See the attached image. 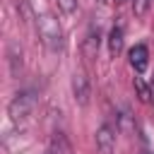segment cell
<instances>
[{
    "mask_svg": "<svg viewBox=\"0 0 154 154\" xmlns=\"http://www.w3.org/2000/svg\"><path fill=\"white\" fill-rule=\"evenodd\" d=\"M132 84H135V91H137L140 101H142V103H149V101H152V89L142 82V77H135V82H132Z\"/></svg>",
    "mask_w": 154,
    "mask_h": 154,
    "instance_id": "8",
    "label": "cell"
},
{
    "mask_svg": "<svg viewBox=\"0 0 154 154\" xmlns=\"http://www.w3.org/2000/svg\"><path fill=\"white\" fill-rule=\"evenodd\" d=\"M58 10L65 17H72V14L79 12V5H77V0H58Z\"/></svg>",
    "mask_w": 154,
    "mask_h": 154,
    "instance_id": "9",
    "label": "cell"
},
{
    "mask_svg": "<svg viewBox=\"0 0 154 154\" xmlns=\"http://www.w3.org/2000/svg\"><path fill=\"white\" fill-rule=\"evenodd\" d=\"M123 51V26L116 24L111 31H108V53L111 55H118Z\"/></svg>",
    "mask_w": 154,
    "mask_h": 154,
    "instance_id": "7",
    "label": "cell"
},
{
    "mask_svg": "<svg viewBox=\"0 0 154 154\" xmlns=\"http://www.w3.org/2000/svg\"><path fill=\"white\" fill-rule=\"evenodd\" d=\"M34 106H36V101H34V94L31 91H19L12 101H10V106H7V113H10V120L19 128V125H24L29 118H31V113H34Z\"/></svg>",
    "mask_w": 154,
    "mask_h": 154,
    "instance_id": "2",
    "label": "cell"
},
{
    "mask_svg": "<svg viewBox=\"0 0 154 154\" xmlns=\"http://www.w3.org/2000/svg\"><path fill=\"white\" fill-rule=\"evenodd\" d=\"M149 5H152V0H132V12L137 17H142V14H147Z\"/></svg>",
    "mask_w": 154,
    "mask_h": 154,
    "instance_id": "10",
    "label": "cell"
},
{
    "mask_svg": "<svg viewBox=\"0 0 154 154\" xmlns=\"http://www.w3.org/2000/svg\"><path fill=\"white\" fill-rule=\"evenodd\" d=\"M128 60H130V65H132L135 72H144V70H147V63H149V51H147V46H144V43L132 46L130 53H128Z\"/></svg>",
    "mask_w": 154,
    "mask_h": 154,
    "instance_id": "5",
    "label": "cell"
},
{
    "mask_svg": "<svg viewBox=\"0 0 154 154\" xmlns=\"http://www.w3.org/2000/svg\"><path fill=\"white\" fill-rule=\"evenodd\" d=\"M96 147L101 154H111L113 147H116V130L111 123H103L99 130H96Z\"/></svg>",
    "mask_w": 154,
    "mask_h": 154,
    "instance_id": "4",
    "label": "cell"
},
{
    "mask_svg": "<svg viewBox=\"0 0 154 154\" xmlns=\"http://www.w3.org/2000/svg\"><path fill=\"white\" fill-rule=\"evenodd\" d=\"M46 154H72V147H70V142H67V137L63 132H55L48 149H46Z\"/></svg>",
    "mask_w": 154,
    "mask_h": 154,
    "instance_id": "6",
    "label": "cell"
},
{
    "mask_svg": "<svg viewBox=\"0 0 154 154\" xmlns=\"http://www.w3.org/2000/svg\"><path fill=\"white\" fill-rule=\"evenodd\" d=\"M113 2H116V5H123V2H125V0H113Z\"/></svg>",
    "mask_w": 154,
    "mask_h": 154,
    "instance_id": "11",
    "label": "cell"
},
{
    "mask_svg": "<svg viewBox=\"0 0 154 154\" xmlns=\"http://www.w3.org/2000/svg\"><path fill=\"white\" fill-rule=\"evenodd\" d=\"M152 96H154V79H152Z\"/></svg>",
    "mask_w": 154,
    "mask_h": 154,
    "instance_id": "12",
    "label": "cell"
},
{
    "mask_svg": "<svg viewBox=\"0 0 154 154\" xmlns=\"http://www.w3.org/2000/svg\"><path fill=\"white\" fill-rule=\"evenodd\" d=\"M72 96H75V101L79 106H87L89 103L91 87H89V77L82 70H75V75H72Z\"/></svg>",
    "mask_w": 154,
    "mask_h": 154,
    "instance_id": "3",
    "label": "cell"
},
{
    "mask_svg": "<svg viewBox=\"0 0 154 154\" xmlns=\"http://www.w3.org/2000/svg\"><path fill=\"white\" fill-rule=\"evenodd\" d=\"M36 31H38V38H41V43H43L46 48H51V51H63L65 36H63V26H60V22H58L55 14H51V12L38 14V17H36Z\"/></svg>",
    "mask_w": 154,
    "mask_h": 154,
    "instance_id": "1",
    "label": "cell"
}]
</instances>
